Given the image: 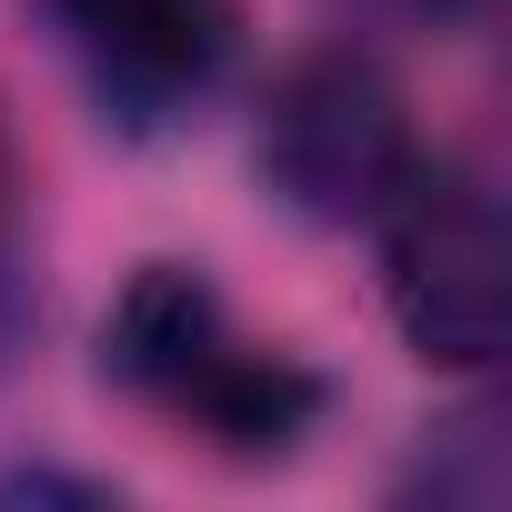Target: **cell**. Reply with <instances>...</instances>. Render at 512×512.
I'll return each mask as SVG.
<instances>
[{
    "instance_id": "obj_1",
    "label": "cell",
    "mask_w": 512,
    "mask_h": 512,
    "mask_svg": "<svg viewBox=\"0 0 512 512\" xmlns=\"http://www.w3.org/2000/svg\"><path fill=\"white\" fill-rule=\"evenodd\" d=\"M101 372L131 402H151L161 422H181V432H201L211 452H241V462L292 452L332 412V382L302 352L241 332L201 262H141L121 282V302L101 322Z\"/></svg>"
},
{
    "instance_id": "obj_7",
    "label": "cell",
    "mask_w": 512,
    "mask_h": 512,
    "mask_svg": "<svg viewBox=\"0 0 512 512\" xmlns=\"http://www.w3.org/2000/svg\"><path fill=\"white\" fill-rule=\"evenodd\" d=\"M0 502H121L111 482H91V472H61V462H21V472H0Z\"/></svg>"
},
{
    "instance_id": "obj_3",
    "label": "cell",
    "mask_w": 512,
    "mask_h": 512,
    "mask_svg": "<svg viewBox=\"0 0 512 512\" xmlns=\"http://www.w3.org/2000/svg\"><path fill=\"white\" fill-rule=\"evenodd\" d=\"M382 251V302L402 342L442 372H492L502 362V201L472 161L422 151V171L382 201L372 221Z\"/></svg>"
},
{
    "instance_id": "obj_6",
    "label": "cell",
    "mask_w": 512,
    "mask_h": 512,
    "mask_svg": "<svg viewBox=\"0 0 512 512\" xmlns=\"http://www.w3.org/2000/svg\"><path fill=\"white\" fill-rule=\"evenodd\" d=\"M402 492H432V512H492L502 502V422H492V402L452 412L422 442V462L402 472Z\"/></svg>"
},
{
    "instance_id": "obj_2",
    "label": "cell",
    "mask_w": 512,
    "mask_h": 512,
    "mask_svg": "<svg viewBox=\"0 0 512 512\" xmlns=\"http://www.w3.org/2000/svg\"><path fill=\"white\" fill-rule=\"evenodd\" d=\"M422 151L432 141L412 131L402 81L352 41L282 61V81L262 91V121H251V161H262L272 201L322 231H372L382 201L422 171Z\"/></svg>"
},
{
    "instance_id": "obj_8",
    "label": "cell",
    "mask_w": 512,
    "mask_h": 512,
    "mask_svg": "<svg viewBox=\"0 0 512 512\" xmlns=\"http://www.w3.org/2000/svg\"><path fill=\"white\" fill-rule=\"evenodd\" d=\"M382 11H412V21H482L492 0H382Z\"/></svg>"
},
{
    "instance_id": "obj_4",
    "label": "cell",
    "mask_w": 512,
    "mask_h": 512,
    "mask_svg": "<svg viewBox=\"0 0 512 512\" xmlns=\"http://www.w3.org/2000/svg\"><path fill=\"white\" fill-rule=\"evenodd\" d=\"M41 21L101 91V111L161 131L201 111L241 51V0H41Z\"/></svg>"
},
{
    "instance_id": "obj_5",
    "label": "cell",
    "mask_w": 512,
    "mask_h": 512,
    "mask_svg": "<svg viewBox=\"0 0 512 512\" xmlns=\"http://www.w3.org/2000/svg\"><path fill=\"white\" fill-rule=\"evenodd\" d=\"M41 322V181H31V141L0 91V352Z\"/></svg>"
}]
</instances>
